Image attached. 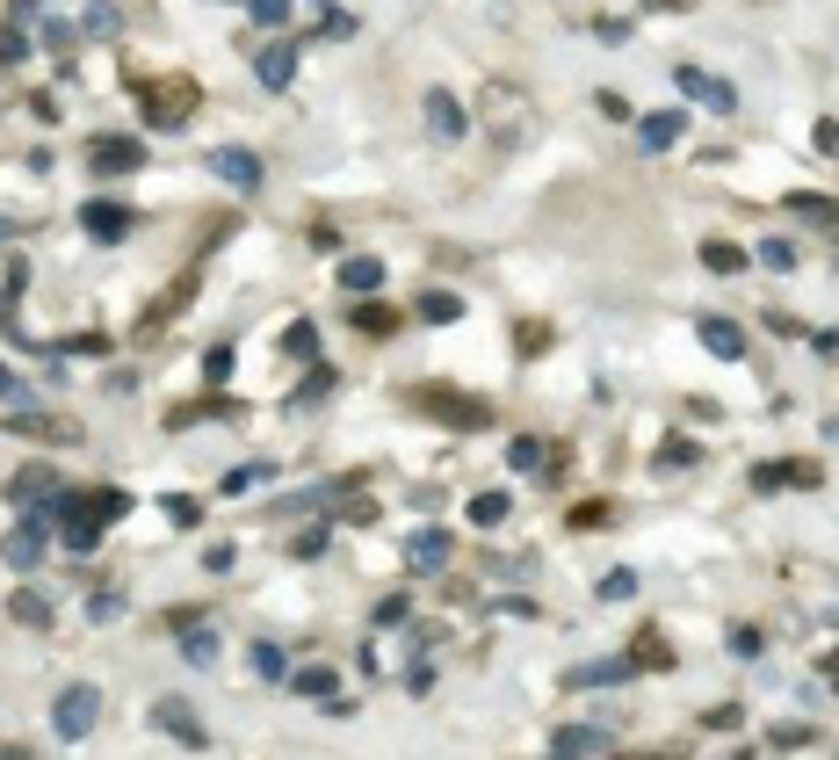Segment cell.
Returning <instances> with one entry per match:
<instances>
[{
  "instance_id": "6da1fadb",
  "label": "cell",
  "mask_w": 839,
  "mask_h": 760,
  "mask_svg": "<svg viewBox=\"0 0 839 760\" xmlns=\"http://www.w3.org/2000/svg\"><path fill=\"white\" fill-rule=\"evenodd\" d=\"M138 95H145V124H152V131H181V124L196 116L203 87H196V80H145Z\"/></svg>"
},
{
  "instance_id": "7a4b0ae2",
  "label": "cell",
  "mask_w": 839,
  "mask_h": 760,
  "mask_svg": "<svg viewBox=\"0 0 839 760\" xmlns=\"http://www.w3.org/2000/svg\"><path fill=\"white\" fill-rule=\"evenodd\" d=\"M95 717H102V688H95V681H73V688H58V703H51V732L66 739V746L95 732Z\"/></svg>"
},
{
  "instance_id": "3957f363",
  "label": "cell",
  "mask_w": 839,
  "mask_h": 760,
  "mask_svg": "<svg viewBox=\"0 0 839 760\" xmlns=\"http://www.w3.org/2000/svg\"><path fill=\"white\" fill-rule=\"evenodd\" d=\"M413 406L434 413V420H449V428H485V420H492L485 399H471V391H449V384H420V391H413Z\"/></svg>"
},
{
  "instance_id": "277c9868",
  "label": "cell",
  "mask_w": 839,
  "mask_h": 760,
  "mask_svg": "<svg viewBox=\"0 0 839 760\" xmlns=\"http://www.w3.org/2000/svg\"><path fill=\"white\" fill-rule=\"evenodd\" d=\"M189 297H196V268H181V276H174L160 297H152L145 312H138V326H131V333H167V319H174V312H189Z\"/></svg>"
},
{
  "instance_id": "5b68a950",
  "label": "cell",
  "mask_w": 839,
  "mask_h": 760,
  "mask_svg": "<svg viewBox=\"0 0 839 760\" xmlns=\"http://www.w3.org/2000/svg\"><path fill=\"white\" fill-rule=\"evenodd\" d=\"M254 80L268 87V95H283V87L297 80V37H268L254 51Z\"/></svg>"
},
{
  "instance_id": "8992f818",
  "label": "cell",
  "mask_w": 839,
  "mask_h": 760,
  "mask_svg": "<svg viewBox=\"0 0 839 760\" xmlns=\"http://www.w3.org/2000/svg\"><path fill=\"white\" fill-rule=\"evenodd\" d=\"M80 225H87V239H95V247H116V239H131V203L95 196V203L80 210Z\"/></svg>"
},
{
  "instance_id": "52a82bcc",
  "label": "cell",
  "mask_w": 839,
  "mask_h": 760,
  "mask_svg": "<svg viewBox=\"0 0 839 760\" xmlns=\"http://www.w3.org/2000/svg\"><path fill=\"white\" fill-rule=\"evenodd\" d=\"M152 724H160V732L167 739H181V746H210V732H203V717L189 710V703H181V695H160V703H152Z\"/></svg>"
},
{
  "instance_id": "ba28073f",
  "label": "cell",
  "mask_w": 839,
  "mask_h": 760,
  "mask_svg": "<svg viewBox=\"0 0 839 760\" xmlns=\"http://www.w3.org/2000/svg\"><path fill=\"white\" fill-rule=\"evenodd\" d=\"M673 80H680V95H695L702 109H717V116H731V109H738V87H731L724 73H702V66H680Z\"/></svg>"
},
{
  "instance_id": "9c48e42d",
  "label": "cell",
  "mask_w": 839,
  "mask_h": 760,
  "mask_svg": "<svg viewBox=\"0 0 839 760\" xmlns=\"http://www.w3.org/2000/svg\"><path fill=\"white\" fill-rule=\"evenodd\" d=\"M138 160H145V145H138V138H123V131H109V138H95V145H87V167H95V174H109V181H116V174H131Z\"/></svg>"
},
{
  "instance_id": "30bf717a",
  "label": "cell",
  "mask_w": 839,
  "mask_h": 760,
  "mask_svg": "<svg viewBox=\"0 0 839 760\" xmlns=\"http://www.w3.org/2000/svg\"><path fill=\"white\" fill-rule=\"evenodd\" d=\"M44 522H51V514H37V507L15 522V536H8V565L15 572H37L44 565Z\"/></svg>"
},
{
  "instance_id": "8fae6325",
  "label": "cell",
  "mask_w": 839,
  "mask_h": 760,
  "mask_svg": "<svg viewBox=\"0 0 839 760\" xmlns=\"http://www.w3.org/2000/svg\"><path fill=\"white\" fill-rule=\"evenodd\" d=\"M210 174L232 181V189H246V196L261 189V160H254V152H239V145H217V152H210Z\"/></svg>"
},
{
  "instance_id": "7c38bea8",
  "label": "cell",
  "mask_w": 839,
  "mask_h": 760,
  "mask_svg": "<svg viewBox=\"0 0 839 760\" xmlns=\"http://www.w3.org/2000/svg\"><path fill=\"white\" fill-rule=\"evenodd\" d=\"M8 500H29V507H51V500H58V471H51V464H22V471L8 478Z\"/></svg>"
},
{
  "instance_id": "4fadbf2b",
  "label": "cell",
  "mask_w": 839,
  "mask_h": 760,
  "mask_svg": "<svg viewBox=\"0 0 839 760\" xmlns=\"http://www.w3.org/2000/svg\"><path fill=\"white\" fill-rule=\"evenodd\" d=\"M427 131L442 138V145H456L463 131H471V116H463V102H456V95H442V87H434V95H427Z\"/></svg>"
},
{
  "instance_id": "5bb4252c",
  "label": "cell",
  "mask_w": 839,
  "mask_h": 760,
  "mask_svg": "<svg viewBox=\"0 0 839 760\" xmlns=\"http://www.w3.org/2000/svg\"><path fill=\"white\" fill-rule=\"evenodd\" d=\"M449 551H456V536H449V529H420V536L406 543V565H413V572H442Z\"/></svg>"
},
{
  "instance_id": "9a60e30c",
  "label": "cell",
  "mask_w": 839,
  "mask_h": 760,
  "mask_svg": "<svg viewBox=\"0 0 839 760\" xmlns=\"http://www.w3.org/2000/svg\"><path fill=\"white\" fill-rule=\"evenodd\" d=\"M630 674H637L630 659H586V666H572V674H565V688H623Z\"/></svg>"
},
{
  "instance_id": "2e32d148",
  "label": "cell",
  "mask_w": 839,
  "mask_h": 760,
  "mask_svg": "<svg viewBox=\"0 0 839 760\" xmlns=\"http://www.w3.org/2000/svg\"><path fill=\"white\" fill-rule=\"evenodd\" d=\"M333 276H340V290H355V297H377V290H384V261H369V254H348V261L333 268Z\"/></svg>"
},
{
  "instance_id": "e0dca14e",
  "label": "cell",
  "mask_w": 839,
  "mask_h": 760,
  "mask_svg": "<svg viewBox=\"0 0 839 760\" xmlns=\"http://www.w3.org/2000/svg\"><path fill=\"white\" fill-rule=\"evenodd\" d=\"M818 464H760L753 471V493H782V485H818Z\"/></svg>"
},
{
  "instance_id": "ac0fdd59",
  "label": "cell",
  "mask_w": 839,
  "mask_h": 760,
  "mask_svg": "<svg viewBox=\"0 0 839 760\" xmlns=\"http://www.w3.org/2000/svg\"><path fill=\"white\" fill-rule=\"evenodd\" d=\"M174 637H181V652H189V666H210V659H217V623H210V616L181 623Z\"/></svg>"
},
{
  "instance_id": "d6986e66",
  "label": "cell",
  "mask_w": 839,
  "mask_h": 760,
  "mask_svg": "<svg viewBox=\"0 0 839 760\" xmlns=\"http://www.w3.org/2000/svg\"><path fill=\"white\" fill-rule=\"evenodd\" d=\"M702 348L717 355V362H738V355H745V333H738L731 319H702Z\"/></svg>"
},
{
  "instance_id": "ffe728a7",
  "label": "cell",
  "mask_w": 839,
  "mask_h": 760,
  "mask_svg": "<svg viewBox=\"0 0 839 760\" xmlns=\"http://www.w3.org/2000/svg\"><path fill=\"white\" fill-rule=\"evenodd\" d=\"M644 152H666V145H680V131H688V124H680V109H659V116H644Z\"/></svg>"
},
{
  "instance_id": "44dd1931",
  "label": "cell",
  "mask_w": 839,
  "mask_h": 760,
  "mask_svg": "<svg viewBox=\"0 0 839 760\" xmlns=\"http://www.w3.org/2000/svg\"><path fill=\"white\" fill-rule=\"evenodd\" d=\"M782 210H796V218H803V225H825V232L839 225V203H832V196H811V189H796V196H789Z\"/></svg>"
},
{
  "instance_id": "7402d4cb",
  "label": "cell",
  "mask_w": 839,
  "mask_h": 760,
  "mask_svg": "<svg viewBox=\"0 0 839 760\" xmlns=\"http://www.w3.org/2000/svg\"><path fill=\"white\" fill-rule=\"evenodd\" d=\"M246 666H254L261 681H290V659H283V645H268V637H254V645H246Z\"/></svg>"
},
{
  "instance_id": "603a6c76",
  "label": "cell",
  "mask_w": 839,
  "mask_h": 760,
  "mask_svg": "<svg viewBox=\"0 0 839 760\" xmlns=\"http://www.w3.org/2000/svg\"><path fill=\"white\" fill-rule=\"evenodd\" d=\"M702 268H709V276H745V247H731V239H702Z\"/></svg>"
},
{
  "instance_id": "cb8c5ba5",
  "label": "cell",
  "mask_w": 839,
  "mask_h": 760,
  "mask_svg": "<svg viewBox=\"0 0 839 760\" xmlns=\"http://www.w3.org/2000/svg\"><path fill=\"white\" fill-rule=\"evenodd\" d=\"M355 333H369V341H391V333H398V312L369 297V304H355Z\"/></svg>"
},
{
  "instance_id": "d4e9b609",
  "label": "cell",
  "mask_w": 839,
  "mask_h": 760,
  "mask_svg": "<svg viewBox=\"0 0 839 760\" xmlns=\"http://www.w3.org/2000/svg\"><path fill=\"white\" fill-rule=\"evenodd\" d=\"M413 312H420L427 326H449V319H463V297H456V290H420Z\"/></svg>"
},
{
  "instance_id": "484cf974",
  "label": "cell",
  "mask_w": 839,
  "mask_h": 760,
  "mask_svg": "<svg viewBox=\"0 0 839 760\" xmlns=\"http://www.w3.org/2000/svg\"><path fill=\"white\" fill-rule=\"evenodd\" d=\"M290 688H297V695H312V703H333L340 674H333V666H297V674H290Z\"/></svg>"
},
{
  "instance_id": "4316f807",
  "label": "cell",
  "mask_w": 839,
  "mask_h": 760,
  "mask_svg": "<svg viewBox=\"0 0 839 760\" xmlns=\"http://www.w3.org/2000/svg\"><path fill=\"white\" fill-rule=\"evenodd\" d=\"M630 666H659V674H666V666H673V645H666L659 630H637V645H630Z\"/></svg>"
},
{
  "instance_id": "83f0119b",
  "label": "cell",
  "mask_w": 839,
  "mask_h": 760,
  "mask_svg": "<svg viewBox=\"0 0 839 760\" xmlns=\"http://www.w3.org/2000/svg\"><path fill=\"white\" fill-rule=\"evenodd\" d=\"M557 753H572V760L601 753V732H594V724H557Z\"/></svg>"
},
{
  "instance_id": "f1b7e54d",
  "label": "cell",
  "mask_w": 839,
  "mask_h": 760,
  "mask_svg": "<svg viewBox=\"0 0 839 760\" xmlns=\"http://www.w3.org/2000/svg\"><path fill=\"white\" fill-rule=\"evenodd\" d=\"M8 616H15L22 630H44V623H51V601H44V594H15V601H8Z\"/></svg>"
},
{
  "instance_id": "f546056e",
  "label": "cell",
  "mask_w": 839,
  "mask_h": 760,
  "mask_svg": "<svg viewBox=\"0 0 839 760\" xmlns=\"http://www.w3.org/2000/svg\"><path fill=\"white\" fill-rule=\"evenodd\" d=\"M507 507H514L507 493H478V500H471V522H478V529H492V522H507Z\"/></svg>"
},
{
  "instance_id": "4dcf8cb0",
  "label": "cell",
  "mask_w": 839,
  "mask_h": 760,
  "mask_svg": "<svg viewBox=\"0 0 839 760\" xmlns=\"http://www.w3.org/2000/svg\"><path fill=\"white\" fill-rule=\"evenodd\" d=\"M760 268H774V276H789V268H796V247H789V239H767V247H760Z\"/></svg>"
},
{
  "instance_id": "1f68e13d",
  "label": "cell",
  "mask_w": 839,
  "mask_h": 760,
  "mask_svg": "<svg viewBox=\"0 0 839 760\" xmlns=\"http://www.w3.org/2000/svg\"><path fill=\"white\" fill-rule=\"evenodd\" d=\"M37 51V37H22V29H0V66H15V58Z\"/></svg>"
},
{
  "instance_id": "d6a6232c",
  "label": "cell",
  "mask_w": 839,
  "mask_h": 760,
  "mask_svg": "<svg viewBox=\"0 0 839 760\" xmlns=\"http://www.w3.org/2000/svg\"><path fill=\"white\" fill-rule=\"evenodd\" d=\"M246 15H254L261 29H283V15H290V0H246Z\"/></svg>"
},
{
  "instance_id": "836d02e7",
  "label": "cell",
  "mask_w": 839,
  "mask_h": 760,
  "mask_svg": "<svg viewBox=\"0 0 839 760\" xmlns=\"http://www.w3.org/2000/svg\"><path fill=\"white\" fill-rule=\"evenodd\" d=\"M283 348L312 362V355H319V326H312V319H304V326H290V341H283Z\"/></svg>"
},
{
  "instance_id": "e575fe53",
  "label": "cell",
  "mask_w": 839,
  "mask_h": 760,
  "mask_svg": "<svg viewBox=\"0 0 839 760\" xmlns=\"http://www.w3.org/2000/svg\"><path fill=\"white\" fill-rule=\"evenodd\" d=\"M507 464H514V471H536V464H543V442H536V435H521V442L507 449Z\"/></svg>"
},
{
  "instance_id": "d590c367",
  "label": "cell",
  "mask_w": 839,
  "mask_h": 760,
  "mask_svg": "<svg viewBox=\"0 0 839 760\" xmlns=\"http://www.w3.org/2000/svg\"><path fill=\"white\" fill-rule=\"evenodd\" d=\"M167 522H181V529H196V522H203V507H196L189 493H167Z\"/></svg>"
},
{
  "instance_id": "8d00e7d4",
  "label": "cell",
  "mask_w": 839,
  "mask_h": 760,
  "mask_svg": "<svg viewBox=\"0 0 839 760\" xmlns=\"http://www.w3.org/2000/svg\"><path fill=\"white\" fill-rule=\"evenodd\" d=\"M319 29H326L333 44H348V37H362V29H355V15H340V8H326V15H319Z\"/></svg>"
},
{
  "instance_id": "74e56055",
  "label": "cell",
  "mask_w": 839,
  "mask_h": 760,
  "mask_svg": "<svg viewBox=\"0 0 839 760\" xmlns=\"http://www.w3.org/2000/svg\"><path fill=\"white\" fill-rule=\"evenodd\" d=\"M695 456H702L695 442H666V449H659V471H688V464H695Z\"/></svg>"
},
{
  "instance_id": "f35d334b",
  "label": "cell",
  "mask_w": 839,
  "mask_h": 760,
  "mask_svg": "<svg viewBox=\"0 0 839 760\" xmlns=\"http://www.w3.org/2000/svg\"><path fill=\"white\" fill-rule=\"evenodd\" d=\"M333 384H340V377H333V370H326V362H319V370H312V377H304V391H297V399H290V406H304V399H326V391H333Z\"/></svg>"
},
{
  "instance_id": "ab89813d",
  "label": "cell",
  "mask_w": 839,
  "mask_h": 760,
  "mask_svg": "<svg viewBox=\"0 0 839 760\" xmlns=\"http://www.w3.org/2000/svg\"><path fill=\"white\" fill-rule=\"evenodd\" d=\"M246 485H268V464H239V471H225V493H246Z\"/></svg>"
},
{
  "instance_id": "60d3db41",
  "label": "cell",
  "mask_w": 839,
  "mask_h": 760,
  "mask_svg": "<svg viewBox=\"0 0 839 760\" xmlns=\"http://www.w3.org/2000/svg\"><path fill=\"white\" fill-rule=\"evenodd\" d=\"M760 645H767V637H760L753 623H738V630H731V652H738V659H760Z\"/></svg>"
},
{
  "instance_id": "b9f144b4",
  "label": "cell",
  "mask_w": 839,
  "mask_h": 760,
  "mask_svg": "<svg viewBox=\"0 0 839 760\" xmlns=\"http://www.w3.org/2000/svg\"><path fill=\"white\" fill-rule=\"evenodd\" d=\"M413 608H406V594H391V601H377V630H398Z\"/></svg>"
},
{
  "instance_id": "7bdbcfd3",
  "label": "cell",
  "mask_w": 839,
  "mask_h": 760,
  "mask_svg": "<svg viewBox=\"0 0 839 760\" xmlns=\"http://www.w3.org/2000/svg\"><path fill=\"white\" fill-rule=\"evenodd\" d=\"M637 594V572H608L601 580V601H630Z\"/></svg>"
},
{
  "instance_id": "ee69618b",
  "label": "cell",
  "mask_w": 839,
  "mask_h": 760,
  "mask_svg": "<svg viewBox=\"0 0 839 760\" xmlns=\"http://www.w3.org/2000/svg\"><path fill=\"white\" fill-rule=\"evenodd\" d=\"M514 348H521V355H536V348H550V326H536V319H528V326L514 333Z\"/></svg>"
},
{
  "instance_id": "f6af8a7d",
  "label": "cell",
  "mask_w": 839,
  "mask_h": 760,
  "mask_svg": "<svg viewBox=\"0 0 839 760\" xmlns=\"http://www.w3.org/2000/svg\"><path fill=\"white\" fill-rule=\"evenodd\" d=\"M37 44H51V51H73V22H44V29H37Z\"/></svg>"
},
{
  "instance_id": "bcb514c9",
  "label": "cell",
  "mask_w": 839,
  "mask_h": 760,
  "mask_svg": "<svg viewBox=\"0 0 839 760\" xmlns=\"http://www.w3.org/2000/svg\"><path fill=\"white\" fill-rule=\"evenodd\" d=\"M203 377L225 384V377H232V348H210V355H203Z\"/></svg>"
},
{
  "instance_id": "7dc6e473",
  "label": "cell",
  "mask_w": 839,
  "mask_h": 760,
  "mask_svg": "<svg viewBox=\"0 0 839 760\" xmlns=\"http://www.w3.org/2000/svg\"><path fill=\"white\" fill-rule=\"evenodd\" d=\"M319 551H326V522H319V529H304V536L290 543V558H319Z\"/></svg>"
},
{
  "instance_id": "c3c4849f",
  "label": "cell",
  "mask_w": 839,
  "mask_h": 760,
  "mask_svg": "<svg viewBox=\"0 0 839 760\" xmlns=\"http://www.w3.org/2000/svg\"><path fill=\"white\" fill-rule=\"evenodd\" d=\"M594 44H630V22H615V15H601V22H594Z\"/></svg>"
},
{
  "instance_id": "681fc988",
  "label": "cell",
  "mask_w": 839,
  "mask_h": 760,
  "mask_svg": "<svg viewBox=\"0 0 839 760\" xmlns=\"http://www.w3.org/2000/svg\"><path fill=\"white\" fill-rule=\"evenodd\" d=\"M87 29H95V37H116V8H109V0H95V8H87Z\"/></svg>"
},
{
  "instance_id": "f907efd6",
  "label": "cell",
  "mask_w": 839,
  "mask_h": 760,
  "mask_svg": "<svg viewBox=\"0 0 839 760\" xmlns=\"http://www.w3.org/2000/svg\"><path fill=\"white\" fill-rule=\"evenodd\" d=\"M427 688H434V666L413 659V666H406V695H427Z\"/></svg>"
},
{
  "instance_id": "816d5d0a",
  "label": "cell",
  "mask_w": 839,
  "mask_h": 760,
  "mask_svg": "<svg viewBox=\"0 0 839 760\" xmlns=\"http://www.w3.org/2000/svg\"><path fill=\"white\" fill-rule=\"evenodd\" d=\"M601 522H608V507H601V500H594V507H572V529H601Z\"/></svg>"
},
{
  "instance_id": "f5cc1de1",
  "label": "cell",
  "mask_w": 839,
  "mask_h": 760,
  "mask_svg": "<svg viewBox=\"0 0 839 760\" xmlns=\"http://www.w3.org/2000/svg\"><path fill=\"white\" fill-rule=\"evenodd\" d=\"M500 616H514V623H528V616H543V608H536V601H521V594H507V601H500Z\"/></svg>"
},
{
  "instance_id": "db71d44e",
  "label": "cell",
  "mask_w": 839,
  "mask_h": 760,
  "mask_svg": "<svg viewBox=\"0 0 839 760\" xmlns=\"http://www.w3.org/2000/svg\"><path fill=\"white\" fill-rule=\"evenodd\" d=\"M232 558H239L232 543H210V551H203V565H210V572H232Z\"/></svg>"
},
{
  "instance_id": "11a10c76",
  "label": "cell",
  "mask_w": 839,
  "mask_h": 760,
  "mask_svg": "<svg viewBox=\"0 0 839 760\" xmlns=\"http://www.w3.org/2000/svg\"><path fill=\"white\" fill-rule=\"evenodd\" d=\"M811 138H818V152H825V160H839V124H818Z\"/></svg>"
},
{
  "instance_id": "9f6ffc18",
  "label": "cell",
  "mask_w": 839,
  "mask_h": 760,
  "mask_svg": "<svg viewBox=\"0 0 839 760\" xmlns=\"http://www.w3.org/2000/svg\"><path fill=\"white\" fill-rule=\"evenodd\" d=\"M644 8H659V15H680V8H695V0H644Z\"/></svg>"
},
{
  "instance_id": "6f0895ef",
  "label": "cell",
  "mask_w": 839,
  "mask_h": 760,
  "mask_svg": "<svg viewBox=\"0 0 839 760\" xmlns=\"http://www.w3.org/2000/svg\"><path fill=\"white\" fill-rule=\"evenodd\" d=\"M0 399H15V406H22V384H15L8 370H0Z\"/></svg>"
},
{
  "instance_id": "680465c9",
  "label": "cell",
  "mask_w": 839,
  "mask_h": 760,
  "mask_svg": "<svg viewBox=\"0 0 839 760\" xmlns=\"http://www.w3.org/2000/svg\"><path fill=\"white\" fill-rule=\"evenodd\" d=\"M825 674H839V645H832V659H825Z\"/></svg>"
},
{
  "instance_id": "91938a15",
  "label": "cell",
  "mask_w": 839,
  "mask_h": 760,
  "mask_svg": "<svg viewBox=\"0 0 839 760\" xmlns=\"http://www.w3.org/2000/svg\"><path fill=\"white\" fill-rule=\"evenodd\" d=\"M8 232H15V218H0V239H8Z\"/></svg>"
},
{
  "instance_id": "94428289",
  "label": "cell",
  "mask_w": 839,
  "mask_h": 760,
  "mask_svg": "<svg viewBox=\"0 0 839 760\" xmlns=\"http://www.w3.org/2000/svg\"><path fill=\"white\" fill-rule=\"evenodd\" d=\"M8 8H37V0H8Z\"/></svg>"
},
{
  "instance_id": "6125c7cd",
  "label": "cell",
  "mask_w": 839,
  "mask_h": 760,
  "mask_svg": "<svg viewBox=\"0 0 839 760\" xmlns=\"http://www.w3.org/2000/svg\"><path fill=\"white\" fill-rule=\"evenodd\" d=\"M724 760H753V753H724Z\"/></svg>"
}]
</instances>
